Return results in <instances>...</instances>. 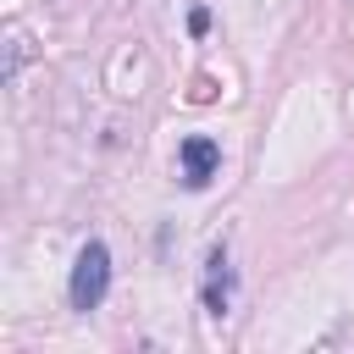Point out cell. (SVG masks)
<instances>
[{"mask_svg": "<svg viewBox=\"0 0 354 354\" xmlns=\"http://www.w3.org/2000/svg\"><path fill=\"white\" fill-rule=\"evenodd\" d=\"M177 160H183V188H210V177H216V166H221V144L216 138H205V133H188L183 144H177Z\"/></svg>", "mask_w": 354, "mask_h": 354, "instance_id": "7a4b0ae2", "label": "cell"}, {"mask_svg": "<svg viewBox=\"0 0 354 354\" xmlns=\"http://www.w3.org/2000/svg\"><path fill=\"white\" fill-rule=\"evenodd\" d=\"M188 33H194V39H199V33H210V11H205V6H194V11H188Z\"/></svg>", "mask_w": 354, "mask_h": 354, "instance_id": "5b68a950", "label": "cell"}, {"mask_svg": "<svg viewBox=\"0 0 354 354\" xmlns=\"http://www.w3.org/2000/svg\"><path fill=\"white\" fill-rule=\"evenodd\" d=\"M199 299H205V310H210V315H227V304H232V266H227V243H216V249H210Z\"/></svg>", "mask_w": 354, "mask_h": 354, "instance_id": "3957f363", "label": "cell"}, {"mask_svg": "<svg viewBox=\"0 0 354 354\" xmlns=\"http://www.w3.org/2000/svg\"><path fill=\"white\" fill-rule=\"evenodd\" d=\"M105 293H111V249L100 243V238H88L83 249H77V260H72V282H66V299H72V310H100L105 304Z\"/></svg>", "mask_w": 354, "mask_h": 354, "instance_id": "6da1fadb", "label": "cell"}, {"mask_svg": "<svg viewBox=\"0 0 354 354\" xmlns=\"http://www.w3.org/2000/svg\"><path fill=\"white\" fill-rule=\"evenodd\" d=\"M17 72H22V39L11 33L6 39V83H17Z\"/></svg>", "mask_w": 354, "mask_h": 354, "instance_id": "277c9868", "label": "cell"}]
</instances>
